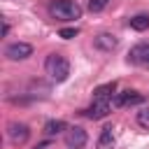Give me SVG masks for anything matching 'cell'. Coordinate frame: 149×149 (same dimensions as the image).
Returning a JSON list of instances; mask_svg holds the SVG:
<instances>
[{
    "mask_svg": "<svg viewBox=\"0 0 149 149\" xmlns=\"http://www.w3.org/2000/svg\"><path fill=\"white\" fill-rule=\"evenodd\" d=\"M49 14L56 21H77L81 19V7L74 0H51L49 2Z\"/></svg>",
    "mask_w": 149,
    "mask_h": 149,
    "instance_id": "cell-1",
    "label": "cell"
},
{
    "mask_svg": "<svg viewBox=\"0 0 149 149\" xmlns=\"http://www.w3.org/2000/svg\"><path fill=\"white\" fill-rule=\"evenodd\" d=\"M44 70L54 81H65L70 77V61L63 54H49L44 61Z\"/></svg>",
    "mask_w": 149,
    "mask_h": 149,
    "instance_id": "cell-2",
    "label": "cell"
},
{
    "mask_svg": "<svg viewBox=\"0 0 149 149\" xmlns=\"http://www.w3.org/2000/svg\"><path fill=\"white\" fill-rule=\"evenodd\" d=\"M7 137H9V142H12L14 147H21V144L28 142L30 128H28L26 123H21V121H9V123H7Z\"/></svg>",
    "mask_w": 149,
    "mask_h": 149,
    "instance_id": "cell-3",
    "label": "cell"
},
{
    "mask_svg": "<svg viewBox=\"0 0 149 149\" xmlns=\"http://www.w3.org/2000/svg\"><path fill=\"white\" fill-rule=\"evenodd\" d=\"M109 112H112V105H109V100H107V98H93V105L84 109V114H86L88 119H93V121L105 119Z\"/></svg>",
    "mask_w": 149,
    "mask_h": 149,
    "instance_id": "cell-4",
    "label": "cell"
},
{
    "mask_svg": "<svg viewBox=\"0 0 149 149\" xmlns=\"http://www.w3.org/2000/svg\"><path fill=\"white\" fill-rule=\"evenodd\" d=\"M5 56L9 61H26L28 56H33V47L28 42H14L5 47Z\"/></svg>",
    "mask_w": 149,
    "mask_h": 149,
    "instance_id": "cell-5",
    "label": "cell"
},
{
    "mask_svg": "<svg viewBox=\"0 0 149 149\" xmlns=\"http://www.w3.org/2000/svg\"><path fill=\"white\" fill-rule=\"evenodd\" d=\"M142 102H144V95L137 93V91H130V88L114 95V105L116 107H130V105H142Z\"/></svg>",
    "mask_w": 149,
    "mask_h": 149,
    "instance_id": "cell-6",
    "label": "cell"
},
{
    "mask_svg": "<svg viewBox=\"0 0 149 149\" xmlns=\"http://www.w3.org/2000/svg\"><path fill=\"white\" fill-rule=\"evenodd\" d=\"M86 130L84 128H79V126H74V128H70L68 130V135H65V144H68V149H81L84 144H86Z\"/></svg>",
    "mask_w": 149,
    "mask_h": 149,
    "instance_id": "cell-7",
    "label": "cell"
},
{
    "mask_svg": "<svg viewBox=\"0 0 149 149\" xmlns=\"http://www.w3.org/2000/svg\"><path fill=\"white\" fill-rule=\"evenodd\" d=\"M93 44H95L98 51H114V49L119 47V40H116V35H112V33H98V35L93 37Z\"/></svg>",
    "mask_w": 149,
    "mask_h": 149,
    "instance_id": "cell-8",
    "label": "cell"
},
{
    "mask_svg": "<svg viewBox=\"0 0 149 149\" xmlns=\"http://www.w3.org/2000/svg\"><path fill=\"white\" fill-rule=\"evenodd\" d=\"M147 47H149V44H135V47L128 51V63L142 65V63H144V56H147Z\"/></svg>",
    "mask_w": 149,
    "mask_h": 149,
    "instance_id": "cell-9",
    "label": "cell"
},
{
    "mask_svg": "<svg viewBox=\"0 0 149 149\" xmlns=\"http://www.w3.org/2000/svg\"><path fill=\"white\" fill-rule=\"evenodd\" d=\"M128 26H130L133 30H137V33L147 30V28H149V14H135V16H130Z\"/></svg>",
    "mask_w": 149,
    "mask_h": 149,
    "instance_id": "cell-10",
    "label": "cell"
},
{
    "mask_svg": "<svg viewBox=\"0 0 149 149\" xmlns=\"http://www.w3.org/2000/svg\"><path fill=\"white\" fill-rule=\"evenodd\" d=\"M116 91V81H107V84H102V86H98L95 91H93V98H112V95H116L114 93Z\"/></svg>",
    "mask_w": 149,
    "mask_h": 149,
    "instance_id": "cell-11",
    "label": "cell"
},
{
    "mask_svg": "<svg viewBox=\"0 0 149 149\" xmlns=\"http://www.w3.org/2000/svg\"><path fill=\"white\" fill-rule=\"evenodd\" d=\"M112 147H114V133L107 126V128H102V133L98 137V149H112Z\"/></svg>",
    "mask_w": 149,
    "mask_h": 149,
    "instance_id": "cell-12",
    "label": "cell"
},
{
    "mask_svg": "<svg viewBox=\"0 0 149 149\" xmlns=\"http://www.w3.org/2000/svg\"><path fill=\"white\" fill-rule=\"evenodd\" d=\"M65 128H68V126H65V121H61V119L44 123V133H47V135H58V133H63Z\"/></svg>",
    "mask_w": 149,
    "mask_h": 149,
    "instance_id": "cell-13",
    "label": "cell"
},
{
    "mask_svg": "<svg viewBox=\"0 0 149 149\" xmlns=\"http://www.w3.org/2000/svg\"><path fill=\"white\" fill-rule=\"evenodd\" d=\"M135 123L144 130H149V107H140L135 112Z\"/></svg>",
    "mask_w": 149,
    "mask_h": 149,
    "instance_id": "cell-14",
    "label": "cell"
},
{
    "mask_svg": "<svg viewBox=\"0 0 149 149\" xmlns=\"http://www.w3.org/2000/svg\"><path fill=\"white\" fill-rule=\"evenodd\" d=\"M107 5H109V0H88V12L98 14V12H102Z\"/></svg>",
    "mask_w": 149,
    "mask_h": 149,
    "instance_id": "cell-15",
    "label": "cell"
},
{
    "mask_svg": "<svg viewBox=\"0 0 149 149\" xmlns=\"http://www.w3.org/2000/svg\"><path fill=\"white\" fill-rule=\"evenodd\" d=\"M58 35H61L63 40H72V37L77 35V28H61V30H58Z\"/></svg>",
    "mask_w": 149,
    "mask_h": 149,
    "instance_id": "cell-16",
    "label": "cell"
},
{
    "mask_svg": "<svg viewBox=\"0 0 149 149\" xmlns=\"http://www.w3.org/2000/svg\"><path fill=\"white\" fill-rule=\"evenodd\" d=\"M7 33H9V23H7V21H2V35H7Z\"/></svg>",
    "mask_w": 149,
    "mask_h": 149,
    "instance_id": "cell-17",
    "label": "cell"
},
{
    "mask_svg": "<svg viewBox=\"0 0 149 149\" xmlns=\"http://www.w3.org/2000/svg\"><path fill=\"white\" fill-rule=\"evenodd\" d=\"M142 65H147V68H149V47H147V56H144V63H142Z\"/></svg>",
    "mask_w": 149,
    "mask_h": 149,
    "instance_id": "cell-18",
    "label": "cell"
}]
</instances>
